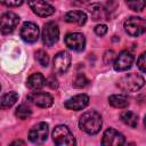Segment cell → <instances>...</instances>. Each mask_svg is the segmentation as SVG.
I'll use <instances>...</instances> for the list:
<instances>
[{
    "instance_id": "6da1fadb",
    "label": "cell",
    "mask_w": 146,
    "mask_h": 146,
    "mask_svg": "<svg viewBox=\"0 0 146 146\" xmlns=\"http://www.w3.org/2000/svg\"><path fill=\"white\" fill-rule=\"evenodd\" d=\"M102 116L96 111H88L80 116L79 127L88 135H96L102 129Z\"/></svg>"
},
{
    "instance_id": "7a4b0ae2",
    "label": "cell",
    "mask_w": 146,
    "mask_h": 146,
    "mask_svg": "<svg viewBox=\"0 0 146 146\" xmlns=\"http://www.w3.org/2000/svg\"><path fill=\"white\" fill-rule=\"evenodd\" d=\"M145 80L144 78L138 73H129L123 75L117 81V87L123 91L135 92L138 91L141 87H144Z\"/></svg>"
},
{
    "instance_id": "3957f363",
    "label": "cell",
    "mask_w": 146,
    "mask_h": 146,
    "mask_svg": "<svg viewBox=\"0 0 146 146\" xmlns=\"http://www.w3.org/2000/svg\"><path fill=\"white\" fill-rule=\"evenodd\" d=\"M52 139H54L55 144L58 146L75 145V138H74L73 133L64 124H59V125L55 127V129L52 131Z\"/></svg>"
},
{
    "instance_id": "277c9868",
    "label": "cell",
    "mask_w": 146,
    "mask_h": 146,
    "mask_svg": "<svg viewBox=\"0 0 146 146\" xmlns=\"http://www.w3.org/2000/svg\"><path fill=\"white\" fill-rule=\"evenodd\" d=\"M124 30L130 36H140L146 31V21L138 16H131L124 22Z\"/></svg>"
},
{
    "instance_id": "5b68a950",
    "label": "cell",
    "mask_w": 146,
    "mask_h": 146,
    "mask_svg": "<svg viewBox=\"0 0 146 146\" xmlns=\"http://www.w3.org/2000/svg\"><path fill=\"white\" fill-rule=\"evenodd\" d=\"M59 38V29L55 22H48L42 29V41L46 46H54Z\"/></svg>"
},
{
    "instance_id": "8992f818",
    "label": "cell",
    "mask_w": 146,
    "mask_h": 146,
    "mask_svg": "<svg viewBox=\"0 0 146 146\" xmlns=\"http://www.w3.org/2000/svg\"><path fill=\"white\" fill-rule=\"evenodd\" d=\"M48 124L46 122H39L36 123L29 132V139L33 144H43L48 138Z\"/></svg>"
},
{
    "instance_id": "52a82bcc",
    "label": "cell",
    "mask_w": 146,
    "mask_h": 146,
    "mask_svg": "<svg viewBox=\"0 0 146 146\" xmlns=\"http://www.w3.org/2000/svg\"><path fill=\"white\" fill-rule=\"evenodd\" d=\"M29 7L40 17H48L55 13V8L46 0H27Z\"/></svg>"
},
{
    "instance_id": "ba28073f",
    "label": "cell",
    "mask_w": 146,
    "mask_h": 146,
    "mask_svg": "<svg viewBox=\"0 0 146 146\" xmlns=\"http://www.w3.org/2000/svg\"><path fill=\"white\" fill-rule=\"evenodd\" d=\"M19 23V17L17 14L13 13V11H6L2 14L1 16V33L2 34H9L11 33L16 26Z\"/></svg>"
},
{
    "instance_id": "9c48e42d",
    "label": "cell",
    "mask_w": 146,
    "mask_h": 146,
    "mask_svg": "<svg viewBox=\"0 0 146 146\" xmlns=\"http://www.w3.org/2000/svg\"><path fill=\"white\" fill-rule=\"evenodd\" d=\"M124 143H125L124 136L113 128L107 129L102 138V144L105 146H120L123 145Z\"/></svg>"
},
{
    "instance_id": "30bf717a",
    "label": "cell",
    "mask_w": 146,
    "mask_h": 146,
    "mask_svg": "<svg viewBox=\"0 0 146 146\" xmlns=\"http://www.w3.org/2000/svg\"><path fill=\"white\" fill-rule=\"evenodd\" d=\"M21 38L27 43H34L39 38V27L32 22H25L19 31Z\"/></svg>"
},
{
    "instance_id": "8fae6325",
    "label": "cell",
    "mask_w": 146,
    "mask_h": 146,
    "mask_svg": "<svg viewBox=\"0 0 146 146\" xmlns=\"http://www.w3.org/2000/svg\"><path fill=\"white\" fill-rule=\"evenodd\" d=\"M64 41H65V44L74 51H82L86 46V38L82 33H79V32L66 34Z\"/></svg>"
},
{
    "instance_id": "7c38bea8",
    "label": "cell",
    "mask_w": 146,
    "mask_h": 146,
    "mask_svg": "<svg viewBox=\"0 0 146 146\" xmlns=\"http://www.w3.org/2000/svg\"><path fill=\"white\" fill-rule=\"evenodd\" d=\"M132 64H133V55L127 50L121 51L116 56V58L113 63L114 70L117 72H123V71L129 70L132 66Z\"/></svg>"
},
{
    "instance_id": "4fadbf2b",
    "label": "cell",
    "mask_w": 146,
    "mask_h": 146,
    "mask_svg": "<svg viewBox=\"0 0 146 146\" xmlns=\"http://www.w3.org/2000/svg\"><path fill=\"white\" fill-rule=\"evenodd\" d=\"M71 65V55L67 51H59L54 57V70L58 74L65 73Z\"/></svg>"
},
{
    "instance_id": "5bb4252c",
    "label": "cell",
    "mask_w": 146,
    "mask_h": 146,
    "mask_svg": "<svg viewBox=\"0 0 146 146\" xmlns=\"http://www.w3.org/2000/svg\"><path fill=\"white\" fill-rule=\"evenodd\" d=\"M27 99L33 103L34 105L42 107V108H48L52 105L54 103V98L48 92H39V91H34L32 94H30L27 96Z\"/></svg>"
},
{
    "instance_id": "9a60e30c",
    "label": "cell",
    "mask_w": 146,
    "mask_h": 146,
    "mask_svg": "<svg viewBox=\"0 0 146 146\" xmlns=\"http://www.w3.org/2000/svg\"><path fill=\"white\" fill-rule=\"evenodd\" d=\"M88 104H89V97L86 94H79V95H75V96L71 97L70 99H67L65 102L64 106L71 111H80V110H83L84 107H87Z\"/></svg>"
},
{
    "instance_id": "2e32d148",
    "label": "cell",
    "mask_w": 146,
    "mask_h": 146,
    "mask_svg": "<svg viewBox=\"0 0 146 146\" xmlns=\"http://www.w3.org/2000/svg\"><path fill=\"white\" fill-rule=\"evenodd\" d=\"M89 13L91 15L92 21H95V22L110 19L108 10L106 9V7H104L100 3H91L89 6Z\"/></svg>"
},
{
    "instance_id": "e0dca14e",
    "label": "cell",
    "mask_w": 146,
    "mask_h": 146,
    "mask_svg": "<svg viewBox=\"0 0 146 146\" xmlns=\"http://www.w3.org/2000/svg\"><path fill=\"white\" fill-rule=\"evenodd\" d=\"M46 83H47V81H46L44 76L41 73H33V74H31L29 76L27 81H26V86L31 90H39V89L43 88Z\"/></svg>"
},
{
    "instance_id": "ac0fdd59",
    "label": "cell",
    "mask_w": 146,
    "mask_h": 146,
    "mask_svg": "<svg viewBox=\"0 0 146 146\" xmlns=\"http://www.w3.org/2000/svg\"><path fill=\"white\" fill-rule=\"evenodd\" d=\"M64 19L67 23H72V24H76V25H83L87 22V15L80 10H72V11H68L65 14Z\"/></svg>"
},
{
    "instance_id": "d6986e66",
    "label": "cell",
    "mask_w": 146,
    "mask_h": 146,
    "mask_svg": "<svg viewBox=\"0 0 146 146\" xmlns=\"http://www.w3.org/2000/svg\"><path fill=\"white\" fill-rule=\"evenodd\" d=\"M108 103L115 108H125L129 105V99L124 95H112L108 97Z\"/></svg>"
},
{
    "instance_id": "ffe728a7",
    "label": "cell",
    "mask_w": 146,
    "mask_h": 146,
    "mask_svg": "<svg viewBox=\"0 0 146 146\" xmlns=\"http://www.w3.org/2000/svg\"><path fill=\"white\" fill-rule=\"evenodd\" d=\"M120 117H121V120H122V122L124 124H127V125H129L131 128H136L137 124H138V116H137L136 113H133L131 111L122 112Z\"/></svg>"
},
{
    "instance_id": "44dd1931",
    "label": "cell",
    "mask_w": 146,
    "mask_h": 146,
    "mask_svg": "<svg viewBox=\"0 0 146 146\" xmlns=\"http://www.w3.org/2000/svg\"><path fill=\"white\" fill-rule=\"evenodd\" d=\"M18 99V94L15 91H9L5 94L1 98V108H9L11 107Z\"/></svg>"
},
{
    "instance_id": "7402d4cb",
    "label": "cell",
    "mask_w": 146,
    "mask_h": 146,
    "mask_svg": "<svg viewBox=\"0 0 146 146\" xmlns=\"http://www.w3.org/2000/svg\"><path fill=\"white\" fill-rule=\"evenodd\" d=\"M31 114H32V110H31L27 105H25V104H21V105L16 108V111H15V115H16L18 119H21V120L27 119Z\"/></svg>"
},
{
    "instance_id": "603a6c76",
    "label": "cell",
    "mask_w": 146,
    "mask_h": 146,
    "mask_svg": "<svg viewBox=\"0 0 146 146\" xmlns=\"http://www.w3.org/2000/svg\"><path fill=\"white\" fill-rule=\"evenodd\" d=\"M127 6L133 11H141L146 7V0H127Z\"/></svg>"
},
{
    "instance_id": "cb8c5ba5",
    "label": "cell",
    "mask_w": 146,
    "mask_h": 146,
    "mask_svg": "<svg viewBox=\"0 0 146 146\" xmlns=\"http://www.w3.org/2000/svg\"><path fill=\"white\" fill-rule=\"evenodd\" d=\"M35 59H36V62H38L41 66H43V67H47L48 64H49V56H48V54H47L44 50H42V49H40V50H38V51L35 52Z\"/></svg>"
},
{
    "instance_id": "d4e9b609",
    "label": "cell",
    "mask_w": 146,
    "mask_h": 146,
    "mask_svg": "<svg viewBox=\"0 0 146 146\" xmlns=\"http://www.w3.org/2000/svg\"><path fill=\"white\" fill-rule=\"evenodd\" d=\"M89 84V80L87 79V76L82 73H79L75 79L73 80V87L74 88H84L86 86Z\"/></svg>"
},
{
    "instance_id": "484cf974",
    "label": "cell",
    "mask_w": 146,
    "mask_h": 146,
    "mask_svg": "<svg viewBox=\"0 0 146 146\" xmlns=\"http://www.w3.org/2000/svg\"><path fill=\"white\" fill-rule=\"evenodd\" d=\"M137 66H138V68H139L141 72L146 73V51L143 52V54L139 56V58H138V60H137Z\"/></svg>"
},
{
    "instance_id": "4316f807",
    "label": "cell",
    "mask_w": 146,
    "mask_h": 146,
    "mask_svg": "<svg viewBox=\"0 0 146 146\" xmlns=\"http://www.w3.org/2000/svg\"><path fill=\"white\" fill-rule=\"evenodd\" d=\"M115 54H114V51L113 50H108V51H106L105 52V55H104V62H105V64H110V63H114V60H115Z\"/></svg>"
},
{
    "instance_id": "83f0119b",
    "label": "cell",
    "mask_w": 146,
    "mask_h": 146,
    "mask_svg": "<svg viewBox=\"0 0 146 146\" xmlns=\"http://www.w3.org/2000/svg\"><path fill=\"white\" fill-rule=\"evenodd\" d=\"M106 32H107V26H106L105 24H99V25H97V26L95 27V33H96L97 35H99V36L105 35Z\"/></svg>"
},
{
    "instance_id": "f1b7e54d",
    "label": "cell",
    "mask_w": 146,
    "mask_h": 146,
    "mask_svg": "<svg viewBox=\"0 0 146 146\" xmlns=\"http://www.w3.org/2000/svg\"><path fill=\"white\" fill-rule=\"evenodd\" d=\"M1 2L8 7H18L24 2V0H2Z\"/></svg>"
},
{
    "instance_id": "f546056e",
    "label": "cell",
    "mask_w": 146,
    "mask_h": 146,
    "mask_svg": "<svg viewBox=\"0 0 146 146\" xmlns=\"http://www.w3.org/2000/svg\"><path fill=\"white\" fill-rule=\"evenodd\" d=\"M47 84H48V86H49L51 89H56V88L58 87V82H57V80H56L54 76H50V78L48 79Z\"/></svg>"
},
{
    "instance_id": "4dcf8cb0",
    "label": "cell",
    "mask_w": 146,
    "mask_h": 146,
    "mask_svg": "<svg viewBox=\"0 0 146 146\" xmlns=\"http://www.w3.org/2000/svg\"><path fill=\"white\" fill-rule=\"evenodd\" d=\"M11 145H25V143L22 141V140H15V141L11 143Z\"/></svg>"
},
{
    "instance_id": "1f68e13d",
    "label": "cell",
    "mask_w": 146,
    "mask_h": 146,
    "mask_svg": "<svg viewBox=\"0 0 146 146\" xmlns=\"http://www.w3.org/2000/svg\"><path fill=\"white\" fill-rule=\"evenodd\" d=\"M79 3H81V5H84V3H88L89 2V0H76Z\"/></svg>"
},
{
    "instance_id": "d6a6232c",
    "label": "cell",
    "mask_w": 146,
    "mask_h": 146,
    "mask_svg": "<svg viewBox=\"0 0 146 146\" xmlns=\"http://www.w3.org/2000/svg\"><path fill=\"white\" fill-rule=\"evenodd\" d=\"M144 123H145V127H146V116H145V120H144Z\"/></svg>"
},
{
    "instance_id": "836d02e7",
    "label": "cell",
    "mask_w": 146,
    "mask_h": 146,
    "mask_svg": "<svg viewBox=\"0 0 146 146\" xmlns=\"http://www.w3.org/2000/svg\"><path fill=\"white\" fill-rule=\"evenodd\" d=\"M1 1H2V0H1Z\"/></svg>"
}]
</instances>
